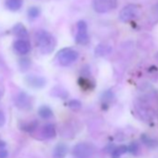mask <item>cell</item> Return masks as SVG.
Segmentation results:
<instances>
[{"label":"cell","mask_w":158,"mask_h":158,"mask_svg":"<svg viewBox=\"0 0 158 158\" xmlns=\"http://www.w3.org/2000/svg\"><path fill=\"white\" fill-rule=\"evenodd\" d=\"M35 40L37 48L43 54H49L51 53L56 46L55 37L48 31L39 30L35 33Z\"/></svg>","instance_id":"1"},{"label":"cell","mask_w":158,"mask_h":158,"mask_svg":"<svg viewBox=\"0 0 158 158\" xmlns=\"http://www.w3.org/2000/svg\"><path fill=\"white\" fill-rule=\"evenodd\" d=\"M79 54L73 48H62L57 54V60L61 66H69L77 60Z\"/></svg>","instance_id":"2"},{"label":"cell","mask_w":158,"mask_h":158,"mask_svg":"<svg viewBox=\"0 0 158 158\" xmlns=\"http://www.w3.org/2000/svg\"><path fill=\"white\" fill-rule=\"evenodd\" d=\"M94 149L88 142H79L73 148V155L75 158H90L92 157Z\"/></svg>","instance_id":"3"},{"label":"cell","mask_w":158,"mask_h":158,"mask_svg":"<svg viewBox=\"0 0 158 158\" xmlns=\"http://www.w3.org/2000/svg\"><path fill=\"white\" fill-rule=\"evenodd\" d=\"M139 12H140V10H139V6L130 4L122 9V10L119 13V19L121 22L127 23V22H130V21L136 19L139 16Z\"/></svg>","instance_id":"4"},{"label":"cell","mask_w":158,"mask_h":158,"mask_svg":"<svg viewBox=\"0 0 158 158\" xmlns=\"http://www.w3.org/2000/svg\"><path fill=\"white\" fill-rule=\"evenodd\" d=\"M76 30L77 32L75 35V42L79 45H87L89 41V36L86 22L79 21L76 23Z\"/></svg>","instance_id":"5"},{"label":"cell","mask_w":158,"mask_h":158,"mask_svg":"<svg viewBox=\"0 0 158 158\" xmlns=\"http://www.w3.org/2000/svg\"><path fill=\"white\" fill-rule=\"evenodd\" d=\"M117 6V0H94L93 9L98 13H107L114 10Z\"/></svg>","instance_id":"6"},{"label":"cell","mask_w":158,"mask_h":158,"mask_svg":"<svg viewBox=\"0 0 158 158\" xmlns=\"http://www.w3.org/2000/svg\"><path fill=\"white\" fill-rule=\"evenodd\" d=\"M25 82L26 84L33 88V89H43L46 84H47V80L41 75H36V74H29L25 77Z\"/></svg>","instance_id":"7"},{"label":"cell","mask_w":158,"mask_h":158,"mask_svg":"<svg viewBox=\"0 0 158 158\" xmlns=\"http://www.w3.org/2000/svg\"><path fill=\"white\" fill-rule=\"evenodd\" d=\"M14 49L20 55H26L31 50L30 43L25 39H18L14 42Z\"/></svg>","instance_id":"8"},{"label":"cell","mask_w":158,"mask_h":158,"mask_svg":"<svg viewBox=\"0 0 158 158\" xmlns=\"http://www.w3.org/2000/svg\"><path fill=\"white\" fill-rule=\"evenodd\" d=\"M67 152H68L67 145L65 143L60 142L55 146V148L53 150L52 156H53V158H65Z\"/></svg>","instance_id":"9"},{"label":"cell","mask_w":158,"mask_h":158,"mask_svg":"<svg viewBox=\"0 0 158 158\" xmlns=\"http://www.w3.org/2000/svg\"><path fill=\"white\" fill-rule=\"evenodd\" d=\"M17 106L22 109H29L32 106L30 103V97L25 93H20L17 97Z\"/></svg>","instance_id":"10"},{"label":"cell","mask_w":158,"mask_h":158,"mask_svg":"<svg viewBox=\"0 0 158 158\" xmlns=\"http://www.w3.org/2000/svg\"><path fill=\"white\" fill-rule=\"evenodd\" d=\"M12 33L21 39H24L28 36V32L25 26L22 23H17L16 25H14V27L12 28Z\"/></svg>","instance_id":"11"},{"label":"cell","mask_w":158,"mask_h":158,"mask_svg":"<svg viewBox=\"0 0 158 158\" xmlns=\"http://www.w3.org/2000/svg\"><path fill=\"white\" fill-rule=\"evenodd\" d=\"M42 133L46 139H53L56 136V128L53 124H47L43 127Z\"/></svg>","instance_id":"12"},{"label":"cell","mask_w":158,"mask_h":158,"mask_svg":"<svg viewBox=\"0 0 158 158\" xmlns=\"http://www.w3.org/2000/svg\"><path fill=\"white\" fill-rule=\"evenodd\" d=\"M38 115L42 119H49V118H51L53 116V112L48 106L42 105L38 109Z\"/></svg>","instance_id":"13"},{"label":"cell","mask_w":158,"mask_h":158,"mask_svg":"<svg viewBox=\"0 0 158 158\" xmlns=\"http://www.w3.org/2000/svg\"><path fill=\"white\" fill-rule=\"evenodd\" d=\"M23 6V0H6V7L11 11L19 10Z\"/></svg>","instance_id":"14"},{"label":"cell","mask_w":158,"mask_h":158,"mask_svg":"<svg viewBox=\"0 0 158 158\" xmlns=\"http://www.w3.org/2000/svg\"><path fill=\"white\" fill-rule=\"evenodd\" d=\"M78 84L80 85V87L83 89H86V90H89V89H93L94 85L89 81V79L86 78V77H80L78 80Z\"/></svg>","instance_id":"15"},{"label":"cell","mask_w":158,"mask_h":158,"mask_svg":"<svg viewBox=\"0 0 158 158\" xmlns=\"http://www.w3.org/2000/svg\"><path fill=\"white\" fill-rule=\"evenodd\" d=\"M127 152V147L125 145H121L116 147L113 152H112V158H120L124 153H126Z\"/></svg>","instance_id":"16"},{"label":"cell","mask_w":158,"mask_h":158,"mask_svg":"<svg viewBox=\"0 0 158 158\" xmlns=\"http://www.w3.org/2000/svg\"><path fill=\"white\" fill-rule=\"evenodd\" d=\"M36 127H37V122L36 121H33V122H29V123L23 124L22 128H23V130H24L26 132L32 133Z\"/></svg>","instance_id":"17"},{"label":"cell","mask_w":158,"mask_h":158,"mask_svg":"<svg viewBox=\"0 0 158 158\" xmlns=\"http://www.w3.org/2000/svg\"><path fill=\"white\" fill-rule=\"evenodd\" d=\"M110 51V48L107 47V46H104V45H100L96 48V55H99V56H103L107 53H109Z\"/></svg>","instance_id":"18"},{"label":"cell","mask_w":158,"mask_h":158,"mask_svg":"<svg viewBox=\"0 0 158 158\" xmlns=\"http://www.w3.org/2000/svg\"><path fill=\"white\" fill-rule=\"evenodd\" d=\"M40 15V10L37 7H31L28 10V16L30 19H36Z\"/></svg>","instance_id":"19"},{"label":"cell","mask_w":158,"mask_h":158,"mask_svg":"<svg viewBox=\"0 0 158 158\" xmlns=\"http://www.w3.org/2000/svg\"><path fill=\"white\" fill-rule=\"evenodd\" d=\"M81 106H82V104H81V102H79L78 100H72V101H70L68 102V107L71 108L73 111L79 110V109L81 108Z\"/></svg>","instance_id":"20"},{"label":"cell","mask_w":158,"mask_h":158,"mask_svg":"<svg viewBox=\"0 0 158 158\" xmlns=\"http://www.w3.org/2000/svg\"><path fill=\"white\" fill-rule=\"evenodd\" d=\"M20 66L23 71L27 70L30 66V60L28 59H22L20 61Z\"/></svg>","instance_id":"21"},{"label":"cell","mask_w":158,"mask_h":158,"mask_svg":"<svg viewBox=\"0 0 158 158\" xmlns=\"http://www.w3.org/2000/svg\"><path fill=\"white\" fill-rule=\"evenodd\" d=\"M6 123V116L2 111H0V127H2Z\"/></svg>","instance_id":"22"},{"label":"cell","mask_w":158,"mask_h":158,"mask_svg":"<svg viewBox=\"0 0 158 158\" xmlns=\"http://www.w3.org/2000/svg\"><path fill=\"white\" fill-rule=\"evenodd\" d=\"M9 152L6 149H0V158H8Z\"/></svg>","instance_id":"23"},{"label":"cell","mask_w":158,"mask_h":158,"mask_svg":"<svg viewBox=\"0 0 158 158\" xmlns=\"http://www.w3.org/2000/svg\"><path fill=\"white\" fill-rule=\"evenodd\" d=\"M127 151H130L131 152H136L138 151V145L136 143H132L129 148H127Z\"/></svg>","instance_id":"24"},{"label":"cell","mask_w":158,"mask_h":158,"mask_svg":"<svg viewBox=\"0 0 158 158\" xmlns=\"http://www.w3.org/2000/svg\"><path fill=\"white\" fill-rule=\"evenodd\" d=\"M6 146V143L5 141L3 140H0V149H4V147Z\"/></svg>","instance_id":"25"}]
</instances>
